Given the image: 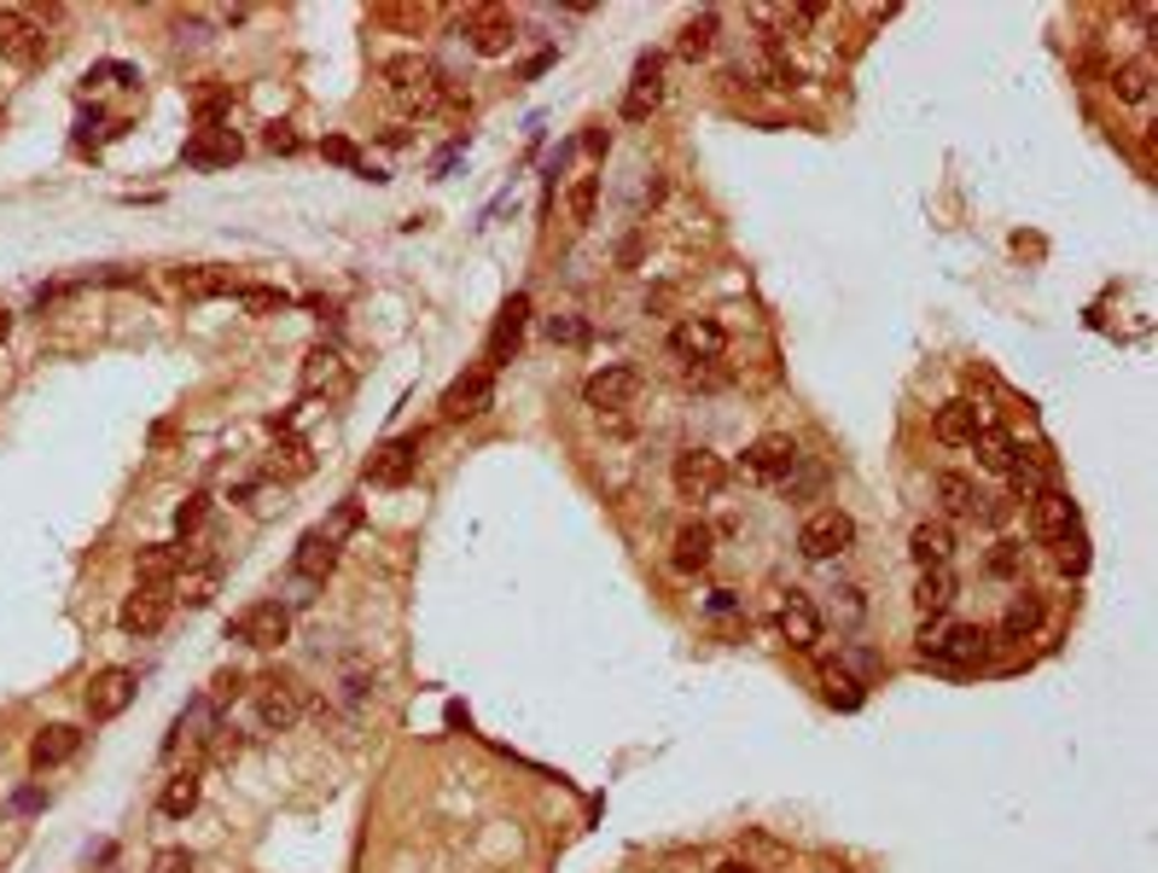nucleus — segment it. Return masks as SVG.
Segmentation results:
<instances>
[{
    "mask_svg": "<svg viewBox=\"0 0 1158 873\" xmlns=\"http://www.w3.org/2000/svg\"><path fill=\"white\" fill-rule=\"evenodd\" d=\"M239 303H245L251 315H274V309H286V292H274V286H239Z\"/></svg>",
    "mask_w": 1158,
    "mask_h": 873,
    "instance_id": "ea45409f",
    "label": "nucleus"
},
{
    "mask_svg": "<svg viewBox=\"0 0 1158 873\" xmlns=\"http://www.w3.org/2000/svg\"><path fill=\"white\" fill-rule=\"evenodd\" d=\"M582 146H588V152H594V157H600L605 146H612V134H605V129H588V134H582Z\"/></svg>",
    "mask_w": 1158,
    "mask_h": 873,
    "instance_id": "8fccbe9b",
    "label": "nucleus"
},
{
    "mask_svg": "<svg viewBox=\"0 0 1158 873\" xmlns=\"http://www.w3.org/2000/svg\"><path fill=\"white\" fill-rule=\"evenodd\" d=\"M990 571H995V577H1019V542H995Z\"/></svg>",
    "mask_w": 1158,
    "mask_h": 873,
    "instance_id": "c03bdc74",
    "label": "nucleus"
},
{
    "mask_svg": "<svg viewBox=\"0 0 1158 873\" xmlns=\"http://www.w3.org/2000/svg\"><path fill=\"white\" fill-rule=\"evenodd\" d=\"M524 315H531V297H506L501 315H495V332H490V350H483V368H506L518 356V338H524Z\"/></svg>",
    "mask_w": 1158,
    "mask_h": 873,
    "instance_id": "f8f14e48",
    "label": "nucleus"
},
{
    "mask_svg": "<svg viewBox=\"0 0 1158 873\" xmlns=\"http://www.w3.org/2000/svg\"><path fill=\"white\" fill-rule=\"evenodd\" d=\"M7 332H12V315H7V309H0V338H7Z\"/></svg>",
    "mask_w": 1158,
    "mask_h": 873,
    "instance_id": "603ef678",
    "label": "nucleus"
},
{
    "mask_svg": "<svg viewBox=\"0 0 1158 873\" xmlns=\"http://www.w3.org/2000/svg\"><path fill=\"white\" fill-rule=\"evenodd\" d=\"M635 391H641V373L618 361V368H600L594 379L582 384V402H588V408H600V414H618V408L635 402Z\"/></svg>",
    "mask_w": 1158,
    "mask_h": 873,
    "instance_id": "9d476101",
    "label": "nucleus"
},
{
    "mask_svg": "<svg viewBox=\"0 0 1158 873\" xmlns=\"http://www.w3.org/2000/svg\"><path fill=\"white\" fill-rule=\"evenodd\" d=\"M850 542H856V519H850L844 506H821V513L804 519L798 554H804V559H839Z\"/></svg>",
    "mask_w": 1158,
    "mask_h": 873,
    "instance_id": "7ed1b4c3",
    "label": "nucleus"
},
{
    "mask_svg": "<svg viewBox=\"0 0 1158 873\" xmlns=\"http://www.w3.org/2000/svg\"><path fill=\"white\" fill-rule=\"evenodd\" d=\"M710 873H757V867H751V862H717Z\"/></svg>",
    "mask_w": 1158,
    "mask_h": 873,
    "instance_id": "3c124183",
    "label": "nucleus"
},
{
    "mask_svg": "<svg viewBox=\"0 0 1158 873\" xmlns=\"http://www.w3.org/2000/svg\"><path fill=\"white\" fill-rule=\"evenodd\" d=\"M594 205H600V181L594 175L571 181V193H565V216H571V228H588V221H594Z\"/></svg>",
    "mask_w": 1158,
    "mask_h": 873,
    "instance_id": "72a5a7b5",
    "label": "nucleus"
},
{
    "mask_svg": "<svg viewBox=\"0 0 1158 873\" xmlns=\"http://www.w3.org/2000/svg\"><path fill=\"white\" fill-rule=\"evenodd\" d=\"M47 53H53V42L30 12H12V7L0 12V58H12L18 70H35V65H47Z\"/></svg>",
    "mask_w": 1158,
    "mask_h": 873,
    "instance_id": "20e7f679",
    "label": "nucleus"
},
{
    "mask_svg": "<svg viewBox=\"0 0 1158 873\" xmlns=\"http://www.w3.org/2000/svg\"><path fill=\"white\" fill-rule=\"evenodd\" d=\"M972 449H979V466H984V472H1007V466L1019 460V443H1013V437L1002 432V425H979Z\"/></svg>",
    "mask_w": 1158,
    "mask_h": 873,
    "instance_id": "a878e982",
    "label": "nucleus"
},
{
    "mask_svg": "<svg viewBox=\"0 0 1158 873\" xmlns=\"http://www.w3.org/2000/svg\"><path fill=\"white\" fill-rule=\"evenodd\" d=\"M821 681H827V699H832V705H844V710H856V705H862L856 681H850L839 664H827V669H821Z\"/></svg>",
    "mask_w": 1158,
    "mask_h": 873,
    "instance_id": "58836bf2",
    "label": "nucleus"
},
{
    "mask_svg": "<svg viewBox=\"0 0 1158 873\" xmlns=\"http://www.w3.org/2000/svg\"><path fill=\"white\" fill-rule=\"evenodd\" d=\"M518 42V30H513V18L506 12H472L466 18V47L483 53V58H501V53H513Z\"/></svg>",
    "mask_w": 1158,
    "mask_h": 873,
    "instance_id": "2eb2a0df",
    "label": "nucleus"
},
{
    "mask_svg": "<svg viewBox=\"0 0 1158 873\" xmlns=\"http://www.w3.org/2000/svg\"><path fill=\"white\" fill-rule=\"evenodd\" d=\"M669 483H676L681 501H710L728 483V460L717 449H681L669 466Z\"/></svg>",
    "mask_w": 1158,
    "mask_h": 873,
    "instance_id": "f03ea898",
    "label": "nucleus"
},
{
    "mask_svg": "<svg viewBox=\"0 0 1158 873\" xmlns=\"http://www.w3.org/2000/svg\"><path fill=\"white\" fill-rule=\"evenodd\" d=\"M804 455H798V443H791L786 432H768V437H757L745 449V478H757V483H780V478H791V466H798Z\"/></svg>",
    "mask_w": 1158,
    "mask_h": 873,
    "instance_id": "0eeeda50",
    "label": "nucleus"
},
{
    "mask_svg": "<svg viewBox=\"0 0 1158 873\" xmlns=\"http://www.w3.org/2000/svg\"><path fill=\"white\" fill-rule=\"evenodd\" d=\"M1036 629H1042V594H1025L1007 605V618H1002V641H1025V635H1036Z\"/></svg>",
    "mask_w": 1158,
    "mask_h": 873,
    "instance_id": "cd10ccee",
    "label": "nucleus"
},
{
    "mask_svg": "<svg viewBox=\"0 0 1158 873\" xmlns=\"http://www.w3.org/2000/svg\"><path fill=\"white\" fill-rule=\"evenodd\" d=\"M152 873H193V850H181V844L157 850V856H152Z\"/></svg>",
    "mask_w": 1158,
    "mask_h": 873,
    "instance_id": "37998d69",
    "label": "nucleus"
},
{
    "mask_svg": "<svg viewBox=\"0 0 1158 873\" xmlns=\"http://www.w3.org/2000/svg\"><path fill=\"white\" fill-rule=\"evenodd\" d=\"M332 565H338V547L320 536V531H309V536L297 542V554H292V571H297L303 582H327Z\"/></svg>",
    "mask_w": 1158,
    "mask_h": 873,
    "instance_id": "4be33fe9",
    "label": "nucleus"
},
{
    "mask_svg": "<svg viewBox=\"0 0 1158 873\" xmlns=\"http://www.w3.org/2000/svg\"><path fill=\"white\" fill-rule=\"evenodd\" d=\"M343 368H338V356L332 350H315L309 356V368H303V391H343Z\"/></svg>",
    "mask_w": 1158,
    "mask_h": 873,
    "instance_id": "473e14b6",
    "label": "nucleus"
},
{
    "mask_svg": "<svg viewBox=\"0 0 1158 873\" xmlns=\"http://www.w3.org/2000/svg\"><path fill=\"white\" fill-rule=\"evenodd\" d=\"M175 280H181V292L187 297H233L239 292V280L228 269H181Z\"/></svg>",
    "mask_w": 1158,
    "mask_h": 873,
    "instance_id": "c85d7f7f",
    "label": "nucleus"
},
{
    "mask_svg": "<svg viewBox=\"0 0 1158 873\" xmlns=\"http://www.w3.org/2000/svg\"><path fill=\"white\" fill-rule=\"evenodd\" d=\"M780 635H786V646H798V653H809V646L821 641V612H816L809 594H798V588L780 600Z\"/></svg>",
    "mask_w": 1158,
    "mask_h": 873,
    "instance_id": "dca6fc26",
    "label": "nucleus"
},
{
    "mask_svg": "<svg viewBox=\"0 0 1158 873\" xmlns=\"http://www.w3.org/2000/svg\"><path fill=\"white\" fill-rule=\"evenodd\" d=\"M384 83H391L402 99H414V106H431V99L443 94L437 88V70L419 65V58H391V65H384Z\"/></svg>",
    "mask_w": 1158,
    "mask_h": 873,
    "instance_id": "6ab92c4d",
    "label": "nucleus"
},
{
    "mask_svg": "<svg viewBox=\"0 0 1158 873\" xmlns=\"http://www.w3.org/2000/svg\"><path fill=\"white\" fill-rule=\"evenodd\" d=\"M228 106H233V94H228V88H210L205 99H198V117H205V123H216V117L228 111Z\"/></svg>",
    "mask_w": 1158,
    "mask_h": 873,
    "instance_id": "49530a36",
    "label": "nucleus"
},
{
    "mask_svg": "<svg viewBox=\"0 0 1158 873\" xmlns=\"http://www.w3.org/2000/svg\"><path fill=\"white\" fill-rule=\"evenodd\" d=\"M931 432H938V443H949V449H966V443L979 437V408H972V402H943L938 419H931Z\"/></svg>",
    "mask_w": 1158,
    "mask_h": 873,
    "instance_id": "b1692460",
    "label": "nucleus"
},
{
    "mask_svg": "<svg viewBox=\"0 0 1158 873\" xmlns=\"http://www.w3.org/2000/svg\"><path fill=\"white\" fill-rule=\"evenodd\" d=\"M1030 524H1036V536H1042V542L1060 547L1066 536H1077V506L1060 490H1042V495L1030 501Z\"/></svg>",
    "mask_w": 1158,
    "mask_h": 873,
    "instance_id": "f3484780",
    "label": "nucleus"
},
{
    "mask_svg": "<svg viewBox=\"0 0 1158 873\" xmlns=\"http://www.w3.org/2000/svg\"><path fill=\"white\" fill-rule=\"evenodd\" d=\"M710 559H717V536H710V524H681L676 547H669V565H676V571H704Z\"/></svg>",
    "mask_w": 1158,
    "mask_h": 873,
    "instance_id": "412c9836",
    "label": "nucleus"
},
{
    "mask_svg": "<svg viewBox=\"0 0 1158 873\" xmlns=\"http://www.w3.org/2000/svg\"><path fill=\"white\" fill-rule=\"evenodd\" d=\"M170 577H175V547L170 542L146 547V554H140V582H170Z\"/></svg>",
    "mask_w": 1158,
    "mask_h": 873,
    "instance_id": "4c0bfd02",
    "label": "nucleus"
},
{
    "mask_svg": "<svg viewBox=\"0 0 1158 873\" xmlns=\"http://www.w3.org/2000/svg\"><path fill=\"white\" fill-rule=\"evenodd\" d=\"M547 332H554V343H559V338H565V343H582V327H577V320H565V315L547 320Z\"/></svg>",
    "mask_w": 1158,
    "mask_h": 873,
    "instance_id": "de8ad7c7",
    "label": "nucleus"
},
{
    "mask_svg": "<svg viewBox=\"0 0 1158 873\" xmlns=\"http://www.w3.org/2000/svg\"><path fill=\"white\" fill-rule=\"evenodd\" d=\"M490 396H495V373H490V368L460 373L449 391H443V414H449V419H472V414L490 408Z\"/></svg>",
    "mask_w": 1158,
    "mask_h": 873,
    "instance_id": "4468645a",
    "label": "nucleus"
},
{
    "mask_svg": "<svg viewBox=\"0 0 1158 873\" xmlns=\"http://www.w3.org/2000/svg\"><path fill=\"white\" fill-rule=\"evenodd\" d=\"M175 594L187 600V605H210V594H216V565H198V571H187L175 582Z\"/></svg>",
    "mask_w": 1158,
    "mask_h": 873,
    "instance_id": "e433bc0d",
    "label": "nucleus"
},
{
    "mask_svg": "<svg viewBox=\"0 0 1158 873\" xmlns=\"http://www.w3.org/2000/svg\"><path fill=\"white\" fill-rule=\"evenodd\" d=\"M256 722L262 728H292L297 722V687L286 676H269L256 687Z\"/></svg>",
    "mask_w": 1158,
    "mask_h": 873,
    "instance_id": "aec40b11",
    "label": "nucleus"
},
{
    "mask_svg": "<svg viewBox=\"0 0 1158 873\" xmlns=\"http://www.w3.org/2000/svg\"><path fill=\"white\" fill-rule=\"evenodd\" d=\"M76 751H83V728H70V722H47L42 734L30 740V768H58V763H70Z\"/></svg>",
    "mask_w": 1158,
    "mask_h": 873,
    "instance_id": "a211bd4d",
    "label": "nucleus"
},
{
    "mask_svg": "<svg viewBox=\"0 0 1158 873\" xmlns=\"http://www.w3.org/2000/svg\"><path fill=\"white\" fill-rule=\"evenodd\" d=\"M1112 94H1117V99H1129V106H1141V99L1152 94V70L1141 65V58L1117 65V70H1112Z\"/></svg>",
    "mask_w": 1158,
    "mask_h": 873,
    "instance_id": "2f4dec72",
    "label": "nucleus"
},
{
    "mask_svg": "<svg viewBox=\"0 0 1158 873\" xmlns=\"http://www.w3.org/2000/svg\"><path fill=\"white\" fill-rule=\"evenodd\" d=\"M920 653H926L931 664H943V669H979V664L990 658V635H984L979 623H949V629L926 623Z\"/></svg>",
    "mask_w": 1158,
    "mask_h": 873,
    "instance_id": "f257e3e1",
    "label": "nucleus"
},
{
    "mask_svg": "<svg viewBox=\"0 0 1158 873\" xmlns=\"http://www.w3.org/2000/svg\"><path fill=\"white\" fill-rule=\"evenodd\" d=\"M356 524H361V501H338V513L327 519V531H320V536H327V542L338 547L343 536H350V531H356Z\"/></svg>",
    "mask_w": 1158,
    "mask_h": 873,
    "instance_id": "79ce46f5",
    "label": "nucleus"
},
{
    "mask_svg": "<svg viewBox=\"0 0 1158 873\" xmlns=\"http://www.w3.org/2000/svg\"><path fill=\"white\" fill-rule=\"evenodd\" d=\"M157 809H164L170 821L193 816V809H198V775H193V768H181V775L164 786V798H157Z\"/></svg>",
    "mask_w": 1158,
    "mask_h": 873,
    "instance_id": "7c9ffc66",
    "label": "nucleus"
},
{
    "mask_svg": "<svg viewBox=\"0 0 1158 873\" xmlns=\"http://www.w3.org/2000/svg\"><path fill=\"white\" fill-rule=\"evenodd\" d=\"M658 99H664V58L641 53L635 83H629V94H623V123H646V117L658 111Z\"/></svg>",
    "mask_w": 1158,
    "mask_h": 873,
    "instance_id": "1a4fd4ad",
    "label": "nucleus"
},
{
    "mask_svg": "<svg viewBox=\"0 0 1158 873\" xmlns=\"http://www.w3.org/2000/svg\"><path fill=\"white\" fill-rule=\"evenodd\" d=\"M233 635L245 646H280L292 635V612L280 600H256V605H245V612L233 618Z\"/></svg>",
    "mask_w": 1158,
    "mask_h": 873,
    "instance_id": "6e6552de",
    "label": "nucleus"
},
{
    "mask_svg": "<svg viewBox=\"0 0 1158 873\" xmlns=\"http://www.w3.org/2000/svg\"><path fill=\"white\" fill-rule=\"evenodd\" d=\"M1007 478H1013V495H1025V501H1036V495L1048 490V472H1042L1036 460H1025V455L1007 466Z\"/></svg>",
    "mask_w": 1158,
    "mask_h": 873,
    "instance_id": "c9c22d12",
    "label": "nucleus"
},
{
    "mask_svg": "<svg viewBox=\"0 0 1158 873\" xmlns=\"http://www.w3.org/2000/svg\"><path fill=\"white\" fill-rule=\"evenodd\" d=\"M669 350H676L681 361H717L722 350H728V332H722V320H704V315H693V320H681L676 332H669Z\"/></svg>",
    "mask_w": 1158,
    "mask_h": 873,
    "instance_id": "9b49d317",
    "label": "nucleus"
},
{
    "mask_svg": "<svg viewBox=\"0 0 1158 873\" xmlns=\"http://www.w3.org/2000/svg\"><path fill=\"white\" fill-rule=\"evenodd\" d=\"M931 490H938L943 513H979V490H972L966 472H938L931 478Z\"/></svg>",
    "mask_w": 1158,
    "mask_h": 873,
    "instance_id": "c756f323",
    "label": "nucleus"
},
{
    "mask_svg": "<svg viewBox=\"0 0 1158 873\" xmlns=\"http://www.w3.org/2000/svg\"><path fill=\"white\" fill-rule=\"evenodd\" d=\"M269 146H274V152H297V134L274 123V129H269Z\"/></svg>",
    "mask_w": 1158,
    "mask_h": 873,
    "instance_id": "09e8293b",
    "label": "nucleus"
},
{
    "mask_svg": "<svg viewBox=\"0 0 1158 873\" xmlns=\"http://www.w3.org/2000/svg\"><path fill=\"white\" fill-rule=\"evenodd\" d=\"M327 157H332V164H350V170H361V175H373V181H379V170H368V164H361L350 140H327Z\"/></svg>",
    "mask_w": 1158,
    "mask_h": 873,
    "instance_id": "a18cd8bd",
    "label": "nucleus"
},
{
    "mask_svg": "<svg viewBox=\"0 0 1158 873\" xmlns=\"http://www.w3.org/2000/svg\"><path fill=\"white\" fill-rule=\"evenodd\" d=\"M205 519H210V495H187V501L175 506V531H181V536H193Z\"/></svg>",
    "mask_w": 1158,
    "mask_h": 873,
    "instance_id": "a19ab883",
    "label": "nucleus"
},
{
    "mask_svg": "<svg viewBox=\"0 0 1158 873\" xmlns=\"http://www.w3.org/2000/svg\"><path fill=\"white\" fill-rule=\"evenodd\" d=\"M914 605H920L926 618H943L949 605H954V577H949V565H938V571H920V582H914Z\"/></svg>",
    "mask_w": 1158,
    "mask_h": 873,
    "instance_id": "393cba45",
    "label": "nucleus"
},
{
    "mask_svg": "<svg viewBox=\"0 0 1158 873\" xmlns=\"http://www.w3.org/2000/svg\"><path fill=\"white\" fill-rule=\"evenodd\" d=\"M187 157H193L198 170L233 164V157H239V134H233V129H210L205 140H193V146H187Z\"/></svg>",
    "mask_w": 1158,
    "mask_h": 873,
    "instance_id": "bb28decb",
    "label": "nucleus"
},
{
    "mask_svg": "<svg viewBox=\"0 0 1158 873\" xmlns=\"http://www.w3.org/2000/svg\"><path fill=\"white\" fill-rule=\"evenodd\" d=\"M908 554H914V565H920V571H938V565H949V554H954L949 524H914Z\"/></svg>",
    "mask_w": 1158,
    "mask_h": 873,
    "instance_id": "5701e85b",
    "label": "nucleus"
},
{
    "mask_svg": "<svg viewBox=\"0 0 1158 873\" xmlns=\"http://www.w3.org/2000/svg\"><path fill=\"white\" fill-rule=\"evenodd\" d=\"M170 600H175V588L170 582H140L134 594L117 605V623H123V635H157L170 618Z\"/></svg>",
    "mask_w": 1158,
    "mask_h": 873,
    "instance_id": "39448f33",
    "label": "nucleus"
},
{
    "mask_svg": "<svg viewBox=\"0 0 1158 873\" xmlns=\"http://www.w3.org/2000/svg\"><path fill=\"white\" fill-rule=\"evenodd\" d=\"M710 47H717V12L693 18V24L681 30V42H676V53H681V58H704Z\"/></svg>",
    "mask_w": 1158,
    "mask_h": 873,
    "instance_id": "f704fd0d",
    "label": "nucleus"
},
{
    "mask_svg": "<svg viewBox=\"0 0 1158 873\" xmlns=\"http://www.w3.org/2000/svg\"><path fill=\"white\" fill-rule=\"evenodd\" d=\"M140 694V676L123 664H111V669H99V676L88 681V717L94 722H111V717H123V710L134 705Z\"/></svg>",
    "mask_w": 1158,
    "mask_h": 873,
    "instance_id": "423d86ee",
    "label": "nucleus"
},
{
    "mask_svg": "<svg viewBox=\"0 0 1158 873\" xmlns=\"http://www.w3.org/2000/svg\"><path fill=\"white\" fill-rule=\"evenodd\" d=\"M414 466H419V443L396 437V443H384V449L368 460V483H379V490H402V483L414 478Z\"/></svg>",
    "mask_w": 1158,
    "mask_h": 873,
    "instance_id": "ddd939ff",
    "label": "nucleus"
}]
</instances>
